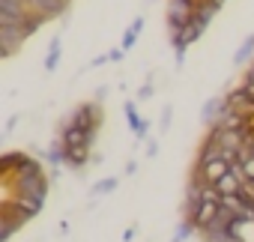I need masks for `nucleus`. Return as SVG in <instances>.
I'll return each instance as SVG.
<instances>
[{
    "mask_svg": "<svg viewBox=\"0 0 254 242\" xmlns=\"http://www.w3.org/2000/svg\"><path fill=\"white\" fill-rule=\"evenodd\" d=\"M102 123H105V108L99 99L93 102H81L72 114L63 117V123L57 129V138L51 141L60 156H63V165L72 168V171H84L87 162L93 159V144L102 132Z\"/></svg>",
    "mask_w": 254,
    "mask_h": 242,
    "instance_id": "obj_1",
    "label": "nucleus"
},
{
    "mask_svg": "<svg viewBox=\"0 0 254 242\" xmlns=\"http://www.w3.org/2000/svg\"><path fill=\"white\" fill-rule=\"evenodd\" d=\"M69 3L72 0H24V9L45 24V21H54L57 15H63Z\"/></svg>",
    "mask_w": 254,
    "mask_h": 242,
    "instance_id": "obj_2",
    "label": "nucleus"
},
{
    "mask_svg": "<svg viewBox=\"0 0 254 242\" xmlns=\"http://www.w3.org/2000/svg\"><path fill=\"white\" fill-rule=\"evenodd\" d=\"M126 120H129V129H132V135L135 138H147L150 135V123H147V120L138 114V105L135 102H126Z\"/></svg>",
    "mask_w": 254,
    "mask_h": 242,
    "instance_id": "obj_3",
    "label": "nucleus"
},
{
    "mask_svg": "<svg viewBox=\"0 0 254 242\" xmlns=\"http://www.w3.org/2000/svg\"><path fill=\"white\" fill-rule=\"evenodd\" d=\"M215 188L221 191V197H230V194H242V188H245V177H236V174L230 171V174H224V177L215 182Z\"/></svg>",
    "mask_w": 254,
    "mask_h": 242,
    "instance_id": "obj_4",
    "label": "nucleus"
},
{
    "mask_svg": "<svg viewBox=\"0 0 254 242\" xmlns=\"http://www.w3.org/2000/svg\"><path fill=\"white\" fill-rule=\"evenodd\" d=\"M141 30H144V15H135V18H132V24L126 27L123 39H120V48H123V51H132V48H135V42H138V36H141Z\"/></svg>",
    "mask_w": 254,
    "mask_h": 242,
    "instance_id": "obj_5",
    "label": "nucleus"
},
{
    "mask_svg": "<svg viewBox=\"0 0 254 242\" xmlns=\"http://www.w3.org/2000/svg\"><path fill=\"white\" fill-rule=\"evenodd\" d=\"M60 57H63V36L57 33L48 45V57H45V72H54L60 66Z\"/></svg>",
    "mask_w": 254,
    "mask_h": 242,
    "instance_id": "obj_6",
    "label": "nucleus"
},
{
    "mask_svg": "<svg viewBox=\"0 0 254 242\" xmlns=\"http://www.w3.org/2000/svg\"><path fill=\"white\" fill-rule=\"evenodd\" d=\"M117 185H120V177H108V180H99V182L93 185V197H105V194H111Z\"/></svg>",
    "mask_w": 254,
    "mask_h": 242,
    "instance_id": "obj_7",
    "label": "nucleus"
},
{
    "mask_svg": "<svg viewBox=\"0 0 254 242\" xmlns=\"http://www.w3.org/2000/svg\"><path fill=\"white\" fill-rule=\"evenodd\" d=\"M251 54H254V36H251L239 51H236V57H233V60H236V63H248V60H251Z\"/></svg>",
    "mask_w": 254,
    "mask_h": 242,
    "instance_id": "obj_8",
    "label": "nucleus"
},
{
    "mask_svg": "<svg viewBox=\"0 0 254 242\" xmlns=\"http://www.w3.org/2000/svg\"><path fill=\"white\" fill-rule=\"evenodd\" d=\"M171 117H174V108L168 105V108L162 111V126H159V132H168V129H171Z\"/></svg>",
    "mask_w": 254,
    "mask_h": 242,
    "instance_id": "obj_9",
    "label": "nucleus"
},
{
    "mask_svg": "<svg viewBox=\"0 0 254 242\" xmlns=\"http://www.w3.org/2000/svg\"><path fill=\"white\" fill-rule=\"evenodd\" d=\"M108 57H111V63H117V60H123V57H126V51H123V48H111V51H108Z\"/></svg>",
    "mask_w": 254,
    "mask_h": 242,
    "instance_id": "obj_10",
    "label": "nucleus"
},
{
    "mask_svg": "<svg viewBox=\"0 0 254 242\" xmlns=\"http://www.w3.org/2000/svg\"><path fill=\"white\" fill-rule=\"evenodd\" d=\"M156 153H159V147H156V141H147V156H150V159H156Z\"/></svg>",
    "mask_w": 254,
    "mask_h": 242,
    "instance_id": "obj_11",
    "label": "nucleus"
},
{
    "mask_svg": "<svg viewBox=\"0 0 254 242\" xmlns=\"http://www.w3.org/2000/svg\"><path fill=\"white\" fill-rule=\"evenodd\" d=\"M147 96H153V81L147 87H141V99H147Z\"/></svg>",
    "mask_w": 254,
    "mask_h": 242,
    "instance_id": "obj_12",
    "label": "nucleus"
}]
</instances>
